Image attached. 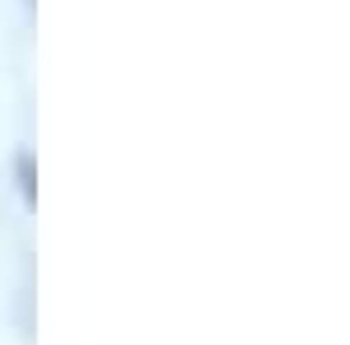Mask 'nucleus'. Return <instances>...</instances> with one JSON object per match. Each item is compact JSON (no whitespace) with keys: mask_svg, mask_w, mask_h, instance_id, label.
I'll use <instances>...</instances> for the list:
<instances>
[{"mask_svg":"<svg viewBox=\"0 0 350 345\" xmlns=\"http://www.w3.org/2000/svg\"><path fill=\"white\" fill-rule=\"evenodd\" d=\"M10 178H14L19 201L33 210V206H38V159H33V150H14V154H10Z\"/></svg>","mask_w":350,"mask_h":345,"instance_id":"obj_1","label":"nucleus"}]
</instances>
